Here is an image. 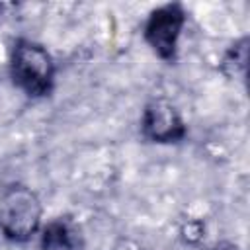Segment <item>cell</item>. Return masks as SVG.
<instances>
[{
  "label": "cell",
  "mask_w": 250,
  "mask_h": 250,
  "mask_svg": "<svg viewBox=\"0 0 250 250\" xmlns=\"http://www.w3.org/2000/svg\"><path fill=\"white\" fill-rule=\"evenodd\" d=\"M82 240L76 225L70 219H53L41 230L39 250H80Z\"/></svg>",
  "instance_id": "cell-5"
},
{
  "label": "cell",
  "mask_w": 250,
  "mask_h": 250,
  "mask_svg": "<svg viewBox=\"0 0 250 250\" xmlns=\"http://www.w3.org/2000/svg\"><path fill=\"white\" fill-rule=\"evenodd\" d=\"M41 217L43 207L31 188L14 184L0 195V232L8 240H29L39 230Z\"/></svg>",
  "instance_id": "cell-2"
},
{
  "label": "cell",
  "mask_w": 250,
  "mask_h": 250,
  "mask_svg": "<svg viewBox=\"0 0 250 250\" xmlns=\"http://www.w3.org/2000/svg\"><path fill=\"white\" fill-rule=\"evenodd\" d=\"M14 84L29 98H45L55 86V62L49 51L31 39H16L10 49Z\"/></svg>",
  "instance_id": "cell-1"
},
{
  "label": "cell",
  "mask_w": 250,
  "mask_h": 250,
  "mask_svg": "<svg viewBox=\"0 0 250 250\" xmlns=\"http://www.w3.org/2000/svg\"><path fill=\"white\" fill-rule=\"evenodd\" d=\"M246 62H248V39L242 37L225 53L221 61V70L225 76L232 80H242L246 74Z\"/></svg>",
  "instance_id": "cell-6"
},
{
  "label": "cell",
  "mask_w": 250,
  "mask_h": 250,
  "mask_svg": "<svg viewBox=\"0 0 250 250\" xmlns=\"http://www.w3.org/2000/svg\"><path fill=\"white\" fill-rule=\"evenodd\" d=\"M141 131L143 137L152 143H178L186 137V123L172 102L156 98L145 105Z\"/></svg>",
  "instance_id": "cell-4"
},
{
  "label": "cell",
  "mask_w": 250,
  "mask_h": 250,
  "mask_svg": "<svg viewBox=\"0 0 250 250\" xmlns=\"http://www.w3.org/2000/svg\"><path fill=\"white\" fill-rule=\"evenodd\" d=\"M14 8H16L14 4H0V18H2V16H10V12H12Z\"/></svg>",
  "instance_id": "cell-7"
},
{
  "label": "cell",
  "mask_w": 250,
  "mask_h": 250,
  "mask_svg": "<svg viewBox=\"0 0 250 250\" xmlns=\"http://www.w3.org/2000/svg\"><path fill=\"white\" fill-rule=\"evenodd\" d=\"M211 250H236L232 244H217L215 248H211Z\"/></svg>",
  "instance_id": "cell-8"
},
{
  "label": "cell",
  "mask_w": 250,
  "mask_h": 250,
  "mask_svg": "<svg viewBox=\"0 0 250 250\" xmlns=\"http://www.w3.org/2000/svg\"><path fill=\"white\" fill-rule=\"evenodd\" d=\"M186 25V10L178 2L162 4L154 8L145 25L143 39L164 62H174L178 57V41Z\"/></svg>",
  "instance_id": "cell-3"
}]
</instances>
